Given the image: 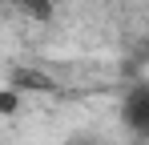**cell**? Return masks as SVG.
Segmentation results:
<instances>
[{
	"label": "cell",
	"mask_w": 149,
	"mask_h": 145,
	"mask_svg": "<svg viewBox=\"0 0 149 145\" xmlns=\"http://www.w3.org/2000/svg\"><path fill=\"white\" fill-rule=\"evenodd\" d=\"M121 121L133 129V133L149 137V85H137L133 93L125 97V105H121Z\"/></svg>",
	"instance_id": "1"
},
{
	"label": "cell",
	"mask_w": 149,
	"mask_h": 145,
	"mask_svg": "<svg viewBox=\"0 0 149 145\" xmlns=\"http://www.w3.org/2000/svg\"><path fill=\"white\" fill-rule=\"evenodd\" d=\"M16 105H20L16 89H4V93H0V113H16Z\"/></svg>",
	"instance_id": "2"
},
{
	"label": "cell",
	"mask_w": 149,
	"mask_h": 145,
	"mask_svg": "<svg viewBox=\"0 0 149 145\" xmlns=\"http://www.w3.org/2000/svg\"><path fill=\"white\" fill-rule=\"evenodd\" d=\"M73 145H89V141H73Z\"/></svg>",
	"instance_id": "3"
}]
</instances>
